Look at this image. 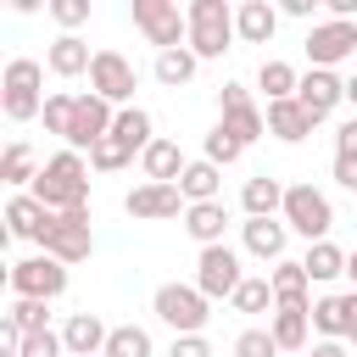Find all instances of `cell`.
I'll return each mask as SVG.
<instances>
[{
    "mask_svg": "<svg viewBox=\"0 0 357 357\" xmlns=\"http://www.w3.org/2000/svg\"><path fill=\"white\" fill-rule=\"evenodd\" d=\"M39 206H50V212H84L89 206V162L78 156V151H56L45 167H39V178H33V190H28Z\"/></svg>",
    "mask_w": 357,
    "mask_h": 357,
    "instance_id": "obj_1",
    "label": "cell"
},
{
    "mask_svg": "<svg viewBox=\"0 0 357 357\" xmlns=\"http://www.w3.org/2000/svg\"><path fill=\"white\" fill-rule=\"evenodd\" d=\"M45 67L33 61V56H17V61H6V73H0V112L11 117V123H28V117H39L45 112Z\"/></svg>",
    "mask_w": 357,
    "mask_h": 357,
    "instance_id": "obj_2",
    "label": "cell"
},
{
    "mask_svg": "<svg viewBox=\"0 0 357 357\" xmlns=\"http://www.w3.org/2000/svg\"><path fill=\"white\" fill-rule=\"evenodd\" d=\"M184 17H190V50L201 61H218L234 45V6H223V0H190Z\"/></svg>",
    "mask_w": 357,
    "mask_h": 357,
    "instance_id": "obj_3",
    "label": "cell"
},
{
    "mask_svg": "<svg viewBox=\"0 0 357 357\" xmlns=\"http://www.w3.org/2000/svg\"><path fill=\"white\" fill-rule=\"evenodd\" d=\"M284 229H296L307 245H318V240H329V229H335V206H329V195L318 190V184H284Z\"/></svg>",
    "mask_w": 357,
    "mask_h": 357,
    "instance_id": "obj_4",
    "label": "cell"
},
{
    "mask_svg": "<svg viewBox=\"0 0 357 357\" xmlns=\"http://www.w3.org/2000/svg\"><path fill=\"white\" fill-rule=\"evenodd\" d=\"M151 312L173 329V335H201L206 329V318H212V301L195 290V284H156V296H151Z\"/></svg>",
    "mask_w": 357,
    "mask_h": 357,
    "instance_id": "obj_5",
    "label": "cell"
},
{
    "mask_svg": "<svg viewBox=\"0 0 357 357\" xmlns=\"http://www.w3.org/2000/svg\"><path fill=\"white\" fill-rule=\"evenodd\" d=\"M45 257H56V262H84L89 251H95V234H89V206L84 212H50V223L39 229V240H33Z\"/></svg>",
    "mask_w": 357,
    "mask_h": 357,
    "instance_id": "obj_6",
    "label": "cell"
},
{
    "mask_svg": "<svg viewBox=\"0 0 357 357\" xmlns=\"http://www.w3.org/2000/svg\"><path fill=\"white\" fill-rule=\"evenodd\" d=\"M6 284H11V296H17V301H56V296L67 290V262H56V257L33 251V257L11 262Z\"/></svg>",
    "mask_w": 357,
    "mask_h": 357,
    "instance_id": "obj_7",
    "label": "cell"
},
{
    "mask_svg": "<svg viewBox=\"0 0 357 357\" xmlns=\"http://www.w3.org/2000/svg\"><path fill=\"white\" fill-rule=\"evenodd\" d=\"M134 28H139L156 50L190 45V17H184L173 0H134Z\"/></svg>",
    "mask_w": 357,
    "mask_h": 357,
    "instance_id": "obj_8",
    "label": "cell"
},
{
    "mask_svg": "<svg viewBox=\"0 0 357 357\" xmlns=\"http://www.w3.org/2000/svg\"><path fill=\"white\" fill-rule=\"evenodd\" d=\"M245 284V273H240V251L234 245H206L201 257H195V290L206 296V301H223V296H234Z\"/></svg>",
    "mask_w": 357,
    "mask_h": 357,
    "instance_id": "obj_9",
    "label": "cell"
},
{
    "mask_svg": "<svg viewBox=\"0 0 357 357\" xmlns=\"http://www.w3.org/2000/svg\"><path fill=\"white\" fill-rule=\"evenodd\" d=\"M134 84H139V73H134V61L128 56H117V50H95V67H89V95H100V100H112L117 112L134 100Z\"/></svg>",
    "mask_w": 357,
    "mask_h": 357,
    "instance_id": "obj_10",
    "label": "cell"
},
{
    "mask_svg": "<svg viewBox=\"0 0 357 357\" xmlns=\"http://www.w3.org/2000/svg\"><path fill=\"white\" fill-rule=\"evenodd\" d=\"M218 112H223L218 123H223L240 145H251V139H262V134H268V112L245 95V84H223V89H218Z\"/></svg>",
    "mask_w": 357,
    "mask_h": 357,
    "instance_id": "obj_11",
    "label": "cell"
},
{
    "mask_svg": "<svg viewBox=\"0 0 357 357\" xmlns=\"http://www.w3.org/2000/svg\"><path fill=\"white\" fill-rule=\"evenodd\" d=\"M112 123H117V106L112 100H100V95H78V106H73V128H67V151H95L106 134H112Z\"/></svg>",
    "mask_w": 357,
    "mask_h": 357,
    "instance_id": "obj_12",
    "label": "cell"
},
{
    "mask_svg": "<svg viewBox=\"0 0 357 357\" xmlns=\"http://www.w3.org/2000/svg\"><path fill=\"white\" fill-rule=\"evenodd\" d=\"M346 56H357V22H312L307 28V61L312 67H324V73H335Z\"/></svg>",
    "mask_w": 357,
    "mask_h": 357,
    "instance_id": "obj_13",
    "label": "cell"
},
{
    "mask_svg": "<svg viewBox=\"0 0 357 357\" xmlns=\"http://www.w3.org/2000/svg\"><path fill=\"white\" fill-rule=\"evenodd\" d=\"M184 190L178 184H134L123 195V212L128 218H145V223H162V218H184Z\"/></svg>",
    "mask_w": 357,
    "mask_h": 357,
    "instance_id": "obj_14",
    "label": "cell"
},
{
    "mask_svg": "<svg viewBox=\"0 0 357 357\" xmlns=\"http://www.w3.org/2000/svg\"><path fill=\"white\" fill-rule=\"evenodd\" d=\"M268 329H273V340H279L284 357H301L307 335H312V301H279L273 318H268Z\"/></svg>",
    "mask_w": 357,
    "mask_h": 357,
    "instance_id": "obj_15",
    "label": "cell"
},
{
    "mask_svg": "<svg viewBox=\"0 0 357 357\" xmlns=\"http://www.w3.org/2000/svg\"><path fill=\"white\" fill-rule=\"evenodd\" d=\"M284 240H290L284 218H245V223H240V245H245L257 262H284Z\"/></svg>",
    "mask_w": 357,
    "mask_h": 357,
    "instance_id": "obj_16",
    "label": "cell"
},
{
    "mask_svg": "<svg viewBox=\"0 0 357 357\" xmlns=\"http://www.w3.org/2000/svg\"><path fill=\"white\" fill-rule=\"evenodd\" d=\"M296 100L324 123L340 100H346V78H335V73H324V67H312V73H301V89H296Z\"/></svg>",
    "mask_w": 357,
    "mask_h": 357,
    "instance_id": "obj_17",
    "label": "cell"
},
{
    "mask_svg": "<svg viewBox=\"0 0 357 357\" xmlns=\"http://www.w3.org/2000/svg\"><path fill=\"white\" fill-rule=\"evenodd\" d=\"M106 340H112V329H106L95 312H73V318L61 324V346H67V357H106Z\"/></svg>",
    "mask_w": 357,
    "mask_h": 357,
    "instance_id": "obj_18",
    "label": "cell"
},
{
    "mask_svg": "<svg viewBox=\"0 0 357 357\" xmlns=\"http://www.w3.org/2000/svg\"><path fill=\"white\" fill-rule=\"evenodd\" d=\"M184 167H190V162H184V151H178L173 139H162V134H156V139L145 145V156H139L145 184H178V178H184Z\"/></svg>",
    "mask_w": 357,
    "mask_h": 357,
    "instance_id": "obj_19",
    "label": "cell"
},
{
    "mask_svg": "<svg viewBox=\"0 0 357 357\" xmlns=\"http://www.w3.org/2000/svg\"><path fill=\"white\" fill-rule=\"evenodd\" d=\"M312 128H318V117H312L301 100H273V106H268V134H273V139H284V145H301Z\"/></svg>",
    "mask_w": 357,
    "mask_h": 357,
    "instance_id": "obj_20",
    "label": "cell"
},
{
    "mask_svg": "<svg viewBox=\"0 0 357 357\" xmlns=\"http://www.w3.org/2000/svg\"><path fill=\"white\" fill-rule=\"evenodd\" d=\"M223 229H229V206L223 201H201V206H184V234L206 251V245H223Z\"/></svg>",
    "mask_w": 357,
    "mask_h": 357,
    "instance_id": "obj_21",
    "label": "cell"
},
{
    "mask_svg": "<svg viewBox=\"0 0 357 357\" xmlns=\"http://www.w3.org/2000/svg\"><path fill=\"white\" fill-rule=\"evenodd\" d=\"M273 28H279V11H273L268 0H240V6H234V39H245V45H268Z\"/></svg>",
    "mask_w": 357,
    "mask_h": 357,
    "instance_id": "obj_22",
    "label": "cell"
},
{
    "mask_svg": "<svg viewBox=\"0 0 357 357\" xmlns=\"http://www.w3.org/2000/svg\"><path fill=\"white\" fill-rule=\"evenodd\" d=\"M45 67H50L56 78H78V73H89V67H95V50H89L78 33H61V39H50Z\"/></svg>",
    "mask_w": 357,
    "mask_h": 357,
    "instance_id": "obj_23",
    "label": "cell"
},
{
    "mask_svg": "<svg viewBox=\"0 0 357 357\" xmlns=\"http://www.w3.org/2000/svg\"><path fill=\"white\" fill-rule=\"evenodd\" d=\"M45 223H50V206H39L28 190L6 201V234H11V240H39Z\"/></svg>",
    "mask_w": 357,
    "mask_h": 357,
    "instance_id": "obj_24",
    "label": "cell"
},
{
    "mask_svg": "<svg viewBox=\"0 0 357 357\" xmlns=\"http://www.w3.org/2000/svg\"><path fill=\"white\" fill-rule=\"evenodd\" d=\"M240 206H245V218H279L284 212V184L268 178V173H257V178H245Z\"/></svg>",
    "mask_w": 357,
    "mask_h": 357,
    "instance_id": "obj_25",
    "label": "cell"
},
{
    "mask_svg": "<svg viewBox=\"0 0 357 357\" xmlns=\"http://www.w3.org/2000/svg\"><path fill=\"white\" fill-rule=\"evenodd\" d=\"M195 67H201V56H195L190 45H178V50H156V67H151V73H156L162 89H184V84L195 78Z\"/></svg>",
    "mask_w": 357,
    "mask_h": 357,
    "instance_id": "obj_26",
    "label": "cell"
},
{
    "mask_svg": "<svg viewBox=\"0 0 357 357\" xmlns=\"http://www.w3.org/2000/svg\"><path fill=\"white\" fill-rule=\"evenodd\" d=\"M178 190H184V201H190V206L218 201V190H223V167H212L206 156H201V162H190V167H184V178H178Z\"/></svg>",
    "mask_w": 357,
    "mask_h": 357,
    "instance_id": "obj_27",
    "label": "cell"
},
{
    "mask_svg": "<svg viewBox=\"0 0 357 357\" xmlns=\"http://www.w3.org/2000/svg\"><path fill=\"white\" fill-rule=\"evenodd\" d=\"M257 89L268 95V106H273V100H296L301 73H296L290 61H262V67H257Z\"/></svg>",
    "mask_w": 357,
    "mask_h": 357,
    "instance_id": "obj_28",
    "label": "cell"
},
{
    "mask_svg": "<svg viewBox=\"0 0 357 357\" xmlns=\"http://www.w3.org/2000/svg\"><path fill=\"white\" fill-rule=\"evenodd\" d=\"M112 134H117L128 151H139V156H145V145L156 139V123H151V112H145V106H123V112H117V123H112Z\"/></svg>",
    "mask_w": 357,
    "mask_h": 357,
    "instance_id": "obj_29",
    "label": "cell"
},
{
    "mask_svg": "<svg viewBox=\"0 0 357 357\" xmlns=\"http://www.w3.org/2000/svg\"><path fill=\"white\" fill-rule=\"evenodd\" d=\"M301 268H307V279H318V284H329V279H340V273H346V251H340L335 240H318V245H307V257H301Z\"/></svg>",
    "mask_w": 357,
    "mask_h": 357,
    "instance_id": "obj_30",
    "label": "cell"
},
{
    "mask_svg": "<svg viewBox=\"0 0 357 357\" xmlns=\"http://www.w3.org/2000/svg\"><path fill=\"white\" fill-rule=\"evenodd\" d=\"M0 178H6V184H11L17 195H22V184L33 190V178H39V167H33V151H28L22 139H11V145H6V156H0Z\"/></svg>",
    "mask_w": 357,
    "mask_h": 357,
    "instance_id": "obj_31",
    "label": "cell"
},
{
    "mask_svg": "<svg viewBox=\"0 0 357 357\" xmlns=\"http://www.w3.org/2000/svg\"><path fill=\"white\" fill-rule=\"evenodd\" d=\"M268 284H273V296H279V301H307V284H312V279H307V268H301V262H290V257H284V262H273Z\"/></svg>",
    "mask_w": 357,
    "mask_h": 357,
    "instance_id": "obj_32",
    "label": "cell"
},
{
    "mask_svg": "<svg viewBox=\"0 0 357 357\" xmlns=\"http://www.w3.org/2000/svg\"><path fill=\"white\" fill-rule=\"evenodd\" d=\"M229 307H234V312H245V318H257V312H273V307H279V296H273V284H268V279H245V284L229 296Z\"/></svg>",
    "mask_w": 357,
    "mask_h": 357,
    "instance_id": "obj_33",
    "label": "cell"
},
{
    "mask_svg": "<svg viewBox=\"0 0 357 357\" xmlns=\"http://www.w3.org/2000/svg\"><path fill=\"white\" fill-rule=\"evenodd\" d=\"M312 329L324 340H346V296H318L312 301Z\"/></svg>",
    "mask_w": 357,
    "mask_h": 357,
    "instance_id": "obj_34",
    "label": "cell"
},
{
    "mask_svg": "<svg viewBox=\"0 0 357 357\" xmlns=\"http://www.w3.org/2000/svg\"><path fill=\"white\" fill-rule=\"evenodd\" d=\"M106 357H151V335L139 324H117L106 340Z\"/></svg>",
    "mask_w": 357,
    "mask_h": 357,
    "instance_id": "obj_35",
    "label": "cell"
},
{
    "mask_svg": "<svg viewBox=\"0 0 357 357\" xmlns=\"http://www.w3.org/2000/svg\"><path fill=\"white\" fill-rule=\"evenodd\" d=\"M128 162H134V151H128L117 134H106V139L89 151V167H95V173H117V167H128Z\"/></svg>",
    "mask_w": 357,
    "mask_h": 357,
    "instance_id": "obj_36",
    "label": "cell"
},
{
    "mask_svg": "<svg viewBox=\"0 0 357 357\" xmlns=\"http://www.w3.org/2000/svg\"><path fill=\"white\" fill-rule=\"evenodd\" d=\"M234 357H284V351H279L273 329H240L234 335Z\"/></svg>",
    "mask_w": 357,
    "mask_h": 357,
    "instance_id": "obj_37",
    "label": "cell"
},
{
    "mask_svg": "<svg viewBox=\"0 0 357 357\" xmlns=\"http://www.w3.org/2000/svg\"><path fill=\"white\" fill-rule=\"evenodd\" d=\"M240 151H245V145H240V139H234L223 123L206 134V162H212V167H229V162H240Z\"/></svg>",
    "mask_w": 357,
    "mask_h": 357,
    "instance_id": "obj_38",
    "label": "cell"
},
{
    "mask_svg": "<svg viewBox=\"0 0 357 357\" xmlns=\"http://www.w3.org/2000/svg\"><path fill=\"white\" fill-rule=\"evenodd\" d=\"M73 106H78V95H50V100H45V112H39V117H45V128L67 139V128H73Z\"/></svg>",
    "mask_w": 357,
    "mask_h": 357,
    "instance_id": "obj_39",
    "label": "cell"
},
{
    "mask_svg": "<svg viewBox=\"0 0 357 357\" xmlns=\"http://www.w3.org/2000/svg\"><path fill=\"white\" fill-rule=\"evenodd\" d=\"M6 318H17L22 335H39V329H50V324H45V318H50V301H11Z\"/></svg>",
    "mask_w": 357,
    "mask_h": 357,
    "instance_id": "obj_40",
    "label": "cell"
},
{
    "mask_svg": "<svg viewBox=\"0 0 357 357\" xmlns=\"http://www.w3.org/2000/svg\"><path fill=\"white\" fill-rule=\"evenodd\" d=\"M50 17L61 22V33H73L89 22V0H50Z\"/></svg>",
    "mask_w": 357,
    "mask_h": 357,
    "instance_id": "obj_41",
    "label": "cell"
},
{
    "mask_svg": "<svg viewBox=\"0 0 357 357\" xmlns=\"http://www.w3.org/2000/svg\"><path fill=\"white\" fill-rule=\"evenodd\" d=\"M67 346H61V329H39V335H28L22 340V357H61Z\"/></svg>",
    "mask_w": 357,
    "mask_h": 357,
    "instance_id": "obj_42",
    "label": "cell"
},
{
    "mask_svg": "<svg viewBox=\"0 0 357 357\" xmlns=\"http://www.w3.org/2000/svg\"><path fill=\"white\" fill-rule=\"evenodd\" d=\"M167 357H212V340L206 335H173Z\"/></svg>",
    "mask_w": 357,
    "mask_h": 357,
    "instance_id": "obj_43",
    "label": "cell"
},
{
    "mask_svg": "<svg viewBox=\"0 0 357 357\" xmlns=\"http://www.w3.org/2000/svg\"><path fill=\"white\" fill-rule=\"evenodd\" d=\"M22 329H17V318H0V357H22Z\"/></svg>",
    "mask_w": 357,
    "mask_h": 357,
    "instance_id": "obj_44",
    "label": "cell"
},
{
    "mask_svg": "<svg viewBox=\"0 0 357 357\" xmlns=\"http://www.w3.org/2000/svg\"><path fill=\"white\" fill-rule=\"evenodd\" d=\"M335 156H357V117H346L335 128Z\"/></svg>",
    "mask_w": 357,
    "mask_h": 357,
    "instance_id": "obj_45",
    "label": "cell"
},
{
    "mask_svg": "<svg viewBox=\"0 0 357 357\" xmlns=\"http://www.w3.org/2000/svg\"><path fill=\"white\" fill-rule=\"evenodd\" d=\"M335 184L357 195V156H335Z\"/></svg>",
    "mask_w": 357,
    "mask_h": 357,
    "instance_id": "obj_46",
    "label": "cell"
},
{
    "mask_svg": "<svg viewBox=\"0 0 357 357\" xmlns=\"http://www.w3.org/2000/svg\"><path fill=\"white\" fill-rule=\"evenodd\" d=\"M312 357H351L346 340H312Z\"/></svg>",
    "mask_w": 357,
    "mask_h": 357,
    "instance_id": "obj_47",
    "label": "cell"
},
{
    "mask_svg": "<svg viewBox=\"0 0 357 357\" xmlns=\"http://www.w3.org/2000/svg\"><path fill=\"white\" fill-rule=\"evenodd\" d=\"M346 346H357V290H346Z\"/></svg>",
    "mask_w": 357,
    "mask_h": 357,
    "instance_id": "obj_48",
    "label": "cell"
},
{
    "mask_svg": "<svg viewBox=\"0 0 357 357\" xmlns=\"http://www.w3.org/2000/svg\"><path fill=\"white\" fill-rule=\"evenodd\" d=\"M312 6H318V0H284L279 11H284V17H312Z\"/></svg>",
    "mask_w": 357,
    "mask_h": 357,
    "instance_id": "obj_49",
    "label": "cell"
},
{
    "mask_svg": "<svg viewBox=\"0 0 357 357\" xmlns=\"http://www.w3.org/2000/svg\"><path fill=\"white\" fill-rule=\"evenodd\" d=\"M346 279H351V290H357V251H346Z\"/></svg>",
    "mask_w": 357,
    "mask_h": 357,
    "instance_id": "obj_50",
    "label": "cell"
},
{
    "mask_svg": "<svg viewBox=\"0 0 357 357\" xmlns=\"http://www.w3.org/2000/svg\"><path fill=\"white\" fill-rule=\"evenodd\" d=\"M346 100H351V106H357V73H351V78H346Z\"/></svg>",
    "mask_w": 357,
    "mask_h": 357,
    "instance_id": "obj_51",
    "label": "cell"
}]
</instances>
